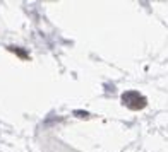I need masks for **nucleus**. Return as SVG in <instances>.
<instances>
[{"label": "nucleus", "mask_w": 168, "mask_h": 152, "mask_svg": "<svg viewBox=\"0 0 168 152\" xmlns=\"http://www.w3.org/2000/svg\"><path fill=\"white\" fill-rule=\"evenodd\" d=\"M139 98V92H136V91H129V92H124L122 94V99H124V103H127V104H131L132 99H137Z\"/></svg>", "instance_id": "1"}, {"label": "nucleus", "mask_w": 168, "mask_h": 152, "mask_svg": "<svg viewBox=\"0 0 168 152\" xmlns=\"http://www.w3.org/2000/svg\"><path fill=\"white\" fill-rule=\"evenodd\" d=\"M72 115L77 116V118H89V113H88V111H84V110H74Z\"/></svg>", "instance_id": "2"}, {"label": "nucleus", "mask_w": 168, "mask_h": 152, "mask_svg": "<svg viewBox=\"0 0 168 152\" xmlns=\"http://www.w3.org/2000/svg\"><path fill=\"white\" fill-rule=\"evenodd\" d=\"M11 50H12V51H16V53H17V55H21V57H24V58H26V57H27V53L21 51V50H17V48H14V46H11Z\"/></svg>", "instance_id": "3"}]
</instances>
